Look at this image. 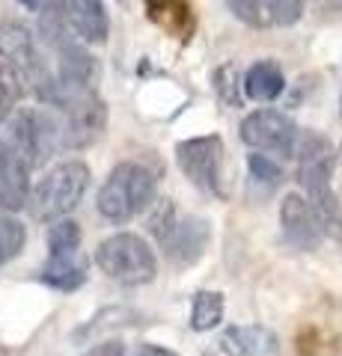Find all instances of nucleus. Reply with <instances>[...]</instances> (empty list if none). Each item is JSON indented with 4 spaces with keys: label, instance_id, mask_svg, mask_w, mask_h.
Wrapping results in <instances>:
<instances>
[{
    "label": "nucleus",
    "instance_id": "f257e3e1",
    "mask_svg": "<svg viewBox=\"0 0 342 356\" xmlns=\"http://www.w3.org/2000/svg\"><path fill=\"white\" fill-rule=\"evenodd\" d=\"M297 181L306 191V202L313 205L325 235L342 238V202L334 191V172H336V152L330 140L316 131H301L297 137Z\"/></svg>",
    "mask_w": 342,
    "mask_h": 356
},
{
    "label": "nucleus",
    "instance_id": "f03ea898",
    "mask_svg": "<svg viewBox=\"0 0 342 356\" xmlns=\"http://www.w3.org/2000/svg\"><path fill=\"white\" fill-rule=\"evenodd\" d=\"M155 191H158L155 172L143 163L125 161L107 175V181L98 191L95 208L110 222H128L155 202Z\"/></svg>",
    "mask_w": 342,
    "mask_h": 356
},
{
    "label": "nucleus",
    "instance_id": "7ed1b4c3",
    "mask_svg": "<svg viewBox=\"0 0 342 356\" xmlns=\"http://www.w3.org/2000/svg\"><path fill=\"white\" fill-rule=\"evenodd\" d=\"M86 187H90V166L84 161H63L57 166H51L36 181V187L30 191L27 205L36 220L57 222L81 205Z\"/></svg>",
    "mask_w": 342,
    "mask_h": 356
},
{
    "label": "nucleus",
    "instance_id": "20e7f679",
    "mask_svg": "<svg viewBox=\"0 0 342 356\" xmlns=\"http://www.w3.org/2000/svg\"><path fill=\"white\" fill-rule=\"evenodd\" d=\"M0 146L13 152L33 172L36 166L48 163V158L57 149H63L57 113L39 107V110H21V113L9 116L6 131H3V137H0Z\"/></svg>",
    "mask_w": 342,
    "mask_h": 356
},
{
    "label": "nucleus",
    "instance_id": "39448f33",
    "mask_svg": "<svg viewBox=\"0 0 342 356\" xmlns=\"http://www.w3.org/2000/svg\"><path fill=\"white\" fill-rule=\"evenodd\" d=\"M95 264L110 280L123 285H146L158 273L155 252L134 232H119V235L104 238L95 250Z\"/></svg>",
    "mask_w": 342,
    "mask_h": 356
},
{
    "label": "nucleus",
    "instance_id": "423d86ee",
    "mask_svg": "<svg viewBox=\"0 0 342 356\" xmlns=\"http://www.w3.org/2000/svg\"><path fill=\"white\" fill-rule=\"evenodd\" d=\"M297 137H301V128L286 113H277V110H253L241 122V140H244V146H250L253 152H265V158L268 154L295 158Z\"/></svg>",
    "mask_w": 342,
    "mask_h": 356
},
{
    "label": "nucleus",
    "instance_id": "0eeeda50",
    "mask_svg": "<svg viewBox=\"0 0 342 356\" xmlns=\"http://www.w3.org/2000/svg\"><path fill=\"white\" fill-rule=\"evenodd\" d=\"M176 161L182 172L191 178L194 187L205 193H220V172H224V143L215 134L208 137H194L176 146Z\"/></svg>",
    "mask_w": 342,
    "mask_h": 356
},
{
    "label": "nucleus",
    "instance_id": "6e6552de",
    "mask_svg": "<svg viewBox=\"0 0 342 356\" xmlns=\"http://www.w3.org/2000/svg\"><path fill=\"white\" fill-rule=\"evenodd\" d=\"M280 222L286 241L297 250H316L318 241L325 238V229L318 222L313 205L301 193H289L280 205Z\"/></svg>",
    "mask_w": 342,
    "mask_h": 356
},
{
    "label": "nucleus",
    "instance_id": "1a4fd4ad",
    "mask_svg": "<svg viewBox=\"0 0 342 356\" xmlns=\"http://www.w3.org/2000/svg\"><path fill=\"white\" fill-rule=\"evenodd\" d=\"M57 6L75 39L86 44H102L107 39L110 21L102 0H57Z\"/></svg>",
    "mask_w": 342,
    "mask_h": 356
},
{
    "label": "nucleus",
    "instance_id": "9d476101",
    "mask_svg": "<svg viewBox=\"0 0 342 356\" xmlns=\"http://www.w3.org/2000/svg\"><path fill=\"white\" fill-rule=\"evenodd\" d=\"M208 222L205 220H196V217H179L176 220V226L170 232V238L161 243L164 252H167V259L173 264H194L196 259L203 255L205 243H208Z\"/></svg>",
    "mask_w": 342,
    "mask_h": 356
},
{
    "label": "nucleus",
    "instance_id": "9b49d317",
    "mask_svg": "<svg viewBox=\"0 0 342 356\" xmlns=\"http://www.w3.org/2000/svg\"><path fill=\"white\" fill-rule=\"evenodd\" d=\"M30 199V170L9 149L0 146V211L13 214Z\"/></svg>",
    "mask_w": 342,
    "mask_h": 356
},
{
    "label": "nucleus",
    "instance_id": "f8f14e48",
    "mask_svg": "<svg viewBox=\"0 0 342 356\" xmlns=\"http://www.w3.org/2000/svg\"><path fill=\"white\" fill-rule=\"evenodd\" d=\"M220 353L224 356H274L277 353V336L259 324L250 327H229L220 336Z\"/></svg>",
    "mask_w": 342,
    "mask_h": 356
},
{
    "label": "nucleus",
    "instance_id": "ddd939ff",
    "mask_svg": "<svg viewBox=\"0 0 342 356\" xmlns=\"http://www.w3.org/2000/svg\"><path fill=\"white\" fill-rule=\"evenodd\" d=\"M152 24L167 30L176 39H187L194 33V9L187 0H143Z\"/></svg>",
    "mask_w": 342,
    "mask_h": 356
},
{
    "label": "nucleus",
    "instance_id": "4468645a",
    "mask_svg": "<svg viewBox=\"0 0 342 356\" xmlns=\"http://www.w3.org/2000/svg\"><path fill=\"white\" fill-rule=\"evenodd\" d=\"M286 89L283 69L274 60H259L253 63L244 74V92L253 102H277Z\"/></svg>",
    "mask_w": 342,
    "mask_h": 356
},
{
    "label": "nucleus",
    "instance_id": "2eb2a0df",
    "mask_svg": "<svg viewBox=\"0 0 342 356\" xmlns=\"http://www.w3.org/2000/svg\"><path fill=\"white\" fill-rule=\"evenodd\" d=\"M42 282L57 291H75L86 282V261L81 259V252L69 259H48V264L42 267Z\"/></svg>",
    "mask_w": 342,
    "mask_h": 356
},
{
    "label": "nucleus",
    "instance_id": "dca6fc26",
    "mask_svg": "<svg viewBox=\"0 0 342 356\" xmlns=\"http://www.w3.org/2000/svg\"><path fill=\"white\" fill-rule=\"evenodd\" d=\"M24 89H27L24 74L13 63H0V125H6L9 116L15 113Z\"/></svg>",
    "mask_w": 342,
    "mask_h": 356
},
{
    "label": "nucleus",
    "instance_id": "f3484780",
    "mask_svg": "<svg viewBox=\"0 0 342 356\" xmlns=\"http://www.w3.org/2000/svg\"><path fill=\"white\" fill-rule=\"evenodd\" d=\"M81 252V226L75 220H57L48 229V259H69Z\"/></svg>",
    "mask_w": 342,
    "mask_h": 356
},
{
    "label": "nucleus",
    "instance_id": "a211bd4d",
    "mask_svg": "<svg viewBox=\"0 0 342 356\" xmlns=\"http://www.w3.org/2000/svg\"><path fill=\"white\" fill-rule=\"evenodd\" d=\"M224 321V294L220 291H200L191 306V327L196 332L215 330Z\"/></svg>",
    "mask_w": 342,
    "mask_h": 356
},
{
    "label": "nucleus",
    "instance_id": "6ab92c4d",
    "mask_svg": "<svg viewBox=\"0 0 342 356\" xmlns=\"http://www.w3.org/2000/svg\"><path fill=\"white\" fill-rule=\"evenodd\" d=\"M24 241H27L24 222L15 220L13 214H3V211H0V267L9 264L13 259H18L21 250H24Z\"/></svg>",
    "mask_w": 342,
    "mask_h": 356
},
{
    "label": "nucleus",
    "instance_id": "aec40b11",
    "mask_svg": "<svg viewBox=\"0 0 342 356\" xmlns=\"http://www.w3.org/2000/svg\"><path fill=\"white\" fill-rule=\"evenodd\" d=\"M176 220H179V214H176L173 202H170V199H161V202H158V211L149 217V235L155 238L158 243H164V241L170 238V232H173V226H176Z\"/></svg>",
    "mask_w": 342,
    "mask_h": 356
},
{
    "label": "nucleus",
    "instance_id": "412c9836",
    "mask_svg": "<svg viewBox=\"0 0 342 356\" xmlns=\"http://www.w3.org/2000/svg\"><path fill=\"white\" fill-rule=\"evenodd\" d=\"M226 3L233 9V15L244 24L259 27L268 21V0H226Z\"/></svg>",
    "mask_w": 342,
    "mask_h": 356
},
{
    "label": "nucleus",
    "instance_id": "4be33fe9",
    "mask_svg": "<svg viewBox=\"0 0 342 356\" xmlns=\"http://www.w3.org/2000/svg\"><path fill=\"white\" fill-rule=\"evenodd\" d=\"M247 166H250V175L256 178V181L268 184V187H277L283 184V170L271 158H265V154H250L247 158Z\"/></svg>",
    "mask_w": 342,
    "mask_h": 356
},
{
    "label": "nucleus",
    "instance_id": "5701e85b",
    "mask_svg": "<svg viewBox=\"0 0 342 356\" xmlns=\"http://www.w3.org/2000/svg\"><path fill=\"white\" fill-rule=\"evenodd\" d=\"M304 15V0H268V18L280 27H292Z\"/></svg>",
    "mask_w": 342,
    "mask_h": 356
},
{
    "label": "nucleus",
    "instance_id": "b1692460",
    "mask_svg": "<svg viewBox=\"0 0 342 356\" xmlns=\"http://www.w3.org/2000/svg\"><path fill=\"white\" fill-rule=\"evenodd\" d=\"M84 356H128V350L123 341L110 339V341H102V344H95V348H90Z\"/></svg>",
    "mask_w": 342,
    "mask_h": 356
},
{
    "label": "nucleus",
    "instance_id": "393cba45",
    "mask_svg": "<svg viewBox=\"0 0 342 356\" xmlns=\"http://www.w3.org/2000/svg\"><path fill=\"white\" fill-rule=\"evenodd\" d=\"M137 356H179V353H173L167 348H158V344H143V348L137 350Z\"/></svg>",
    "mask_w": 342,
    "mask_h": 356
},
{
    "label": "nucleus",
    "instance_id": "a878e982",
    "mask_svg": "<svg viewBox=\"0 0 342 356\" xmlns=\"http://www.w3.org/2000/svg\"><path fill=\"white\" fill-rule=\"evenodd\" d=\"M21 6H27V9H36V13H42V9H45L51 0H18Z\"/></svg>",
    "mask_w": 342,
    "mask_h": 356
},
{
    "label": "nucleus",
    "instance_id": "bb28decb",
    "mask_svg": "<svg viewBox=\"0 0 342 356\" xmlns=\"http://www.w3.org/2000/svg\"><path fill=\"white\" fill-rule=\"evenodd\" d=\"M322 3H327V6H342V0H322Z\"/></svg>",
    "mask_w": 342,
    "mask_h": 356
},
{
    "label": "nucleus",
    "instance_id": "cd10ccee",
    "mask_svg": "<svg viewBox=\"0 0 342 356\" xmlns=\"http://www.w3.org/2000/svg\"><path fill=\"white\" fill-rule=\"evenodd\" d=\"M336 161H339V166H342V152H339V154H336Z\"/></svg>",
    "mask_w": 342,
    "mask_h": 356
},
{
    "label": "nucleus",
    "instance_id": "c85d7f7f",
    "mask_svg": "<svg viewBox=\"0 0 342 356\" xmlns=\"http://www.w3.org/2000/svg\"><path fill=\"white\" fill-rule=\"evenodd\" d=\"M116 3H123V6H125V3H128V0H116Z\"/></svg>",
    "mask_w": 342,
    "mask_h": 356
},
{
    "label": "nucleus",
    "instance_id": "c756f323",
    "mask_svg": "<svg viewBox=\"0 0 342 356\" xmlns=\"http://www.w3.org/2000/svg\"><path fill=\"white\" fill-rule=\"evenodd\" d=\"M339 107H342V98H339Z\"/></svg>",
    "mask_w": 342,
    "mask_h": 356
}]
</instances>
